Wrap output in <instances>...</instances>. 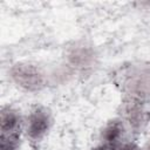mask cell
<instances>
[{
	"mask_svg": "<svg viewBox=\"0 0 150 150\" xmlns=\"http://www.w3.org/2000/svg\"><path fill=\"white\" fill-rule=\"evenodd\" d=\"M8 79L23 93L36 94L45 90L49 82L47 69L33 61H16L8 68Z\"/></svg>",
	"mask_w": 150,
	"mask_h": 150,
	"instance_id": "6da1fadb",
	"label": "cell"
},
{
	"mask_svg": "<svg viewBox=\"0 0 150 150\" xmlns=\"http://www.w3.org/2000/svg\"><path fill=\"white\" fill-rule=\"evenodd\" d=\"M54 112L45 104H35L25 114L22 135L33 145L42 143L54 127Z\"/></svg>",
	"mask_w": 150,
	"mask_h": 150,
	"instance_id": "7a4b0ae2",
	"label": "cell"
},
{
	"mask_svg": "<svg viewBox=\"0 0 150 150\" xmlns=\"http://www.w3.org/2000/svg\"><path fill=\"white\" fill-rule=\"evenodd\" d=\"M63 57L70 69L87 71L96 64L98 55L93 45L86 41H76L66 48Z\"/></svg>",
	"mask_w": 150,
	"mask_h": 150,
	"instance_id": "3957f363",
	"label": "cell"
},
{
	"mask_svg": "<svg viewBox=\"0 0 150 150\" xmlns=\"http://www.w3.org/2000/svg\"><path fill=\"white\" fill-rule=\"evenodd\" d=\"M118 116L124 120L134 137L144 130L149 118L146 104L128 96H124L123 102L121 103V114Z\"/></svg>",
	"mask_w": 150,
	"mask_h": 150,
	"instance_id": "277c9868",
	"label": "cell"
},
{
	"mask_svg": "<svg viewBox=\"0 0 150 150\" xmlns=\"http://www.w3.org/2000/svg\"><path fill=\"white\" fill-rule=\"evenodd\" d=\"M125 96L148 103L150 100V67H139L125 81Z\"/></svg>",
	"mask_w": 150,
	"mask_h": 150,
	"instance_id": "5b68a950",
	"label": "cell"
},
{
	"mask_svg": "<svg viewBox=\"0 0 150 150\" xmlns=\"http://www.w3.org/2000/svg\"><path fill=\"white\" fill-rule=\"evenodd\" d=\"M130 130L121 116L108 120L101 128L98 142H102L111 148L117 146L125 139L130 138Z\"/></svg>",
	"mask_w": 150,
	"mask_h": 150,
	"instance_id": "8992f818",
	"label": "cell"
},
{
	"mask_svg": "<svg viewBox=\"0 0 150 150\" xmlns=\"http://www.w3.org/2000/svg\"><path fill=\"white\" fill-rule=\"evenodd\" d=\"M25 114L12 104H4L0 110V136L22 134Z\"/></svg>",
	"mask_w": 150,
	"mask_h": 150,
	"instance_id": "52a82bcc",
	"label": "cell"
},
{
	"mask_svg": "<svg viewBox=\"0 0 150 150\" xmlns=\"http://www.w3.org/2000/svg\"><path fill=\"white\" fill-rule=\"evenodd\" d=\"M22 134L0 136V150H21Z\"/></svg>",
	"mask_w": 150,
	"mask_h": 150,
	"instance_id": "ba28073f",
	"label": "cell"
},
{
	"mask_svg": "<svg viewBox=\"0 0 150 150\" xmlns=\"http://www.w3.org/2000/svg\"><path fill=\"white\" fill-rule=\"evenodd\" d=\"M114 150H141V145L134 138H128L117 146H115Z\"/></svg>",
	"mask_w": 150,
	"mask_h": 150,
	"instance_id": "9c48e42d",
	"label": "cell"
},
{
	"mask_svg": "<svg viewBox=\"0 0 150 150\" xmlns=\"http://www.w3.org/2000/svg\"><path fill=\"white\" fill-rule=\"evenodd\" d=\"M89 150H114V148H111V146H109V145H107V144H104L102 142H98L97 144L91 146Z\"/></svg>",
	"mask_w": 150,
	"mask_h": 150,
	"instance_id": "30bf717a",
	"label": "cell"
},
{
	"mask_svg": "<svg viewBox=\"0 0 150 150\" xmlns=\"http://www.w3.org/2000/svg\"><path fill=\"white\" fill-rule=\"evenodd\" d=\"M141 150H150V136L146 138V141L141 145Z\"/></svg>",
	"mask_w": 150,
	"mask_h": 150,
	"instance_id": "8fae6325",
	"label": "cell"
}]
</instances>
